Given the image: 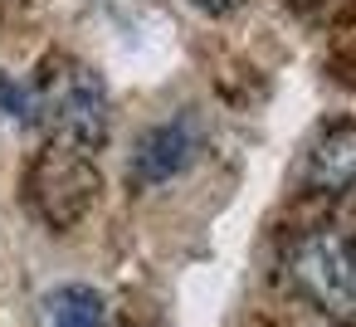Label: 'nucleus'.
I'll list each match as a JSON object with an SVG mask.
<instances>
[{"label":"nucleus","instance_id":"1","mask_svg":"<svg viewBox=\"0 0 356 327\" xmlns=\"http://www.w3.org/2000/svg\"><path fill=\"white\" fill-rule=\"evenodd\" d=\"M25 88H30V122L44 127L49 147L83 152V157L103 152L108 127H113L108 83L88 64H79L69 54H49Z\"/></svg>","mask_w":356,"mask_h":327},{"label":"nucleus","instance_id":"2","mask_svg":"<svg viewBox=\"0 0 356 327\" xmlns=\"http://www.w3.org/2000/svg\"><path fill=\"white\" fill-rule=\"evenodd\" d=\"M293 288L332 317H356V239L341 230H307L288 249Z\"/></svg>","mask_w":356,"mask_h":327},{"label":"nucleus","instance_id":"3","mask_svg":"<svg viewBox=\"0 0 356 327\" xmlns=\"http://www.w3.org/2000/svg\"><path fill=\"white\" fill-rule=\"evenodd\" d=\"M98 191H103V176H98L93 157H83V152L49 147L30 171V200L49 230H74L93 210Z\"/></svg>","mask_w":356,"mask_h":327},{"label":"nucleus","instance_id":"4","mask_svg":"<svg viewBox=\"0 0 356 327\" xmlns=\"http://www.w3.org/2000/svg\"><path fill=\"white\" fill-rule=\"evenodd\" d=\"M200 147H205L200 118H195L191 108L171 113L166 122H156V127H147V132L137 137L132 161H127V186H132V191H156V186L186 176V171L195 166Z\"/></svg>","mask_w":356,"mask_h":327},{"label":"nucleus","instance_id":"5","mask_svg":"<svg viewBox=\"0 0 356 327\" xmlns=\"http://www.w3.org/2000/svg\"><path fill=\"white\" fill-rule=\"evenodd\" d=\"M302 181L317 196H351L356 191V122H327L307 157H302Z\"/></svg>","mask_w":356,"mask_h":327},{"label":"nucleus","instance_id":"6","mask_svg":"<svg viewBox=\"0 0 356 327\" xmlns=\"http://www.w3.org/2000/svg\"><path fill=\"white\" fill-rule=\"evenodd\" d=\"M40 322L44 327H103L108 322V303L88 283H59V288L44 293Z\"/></svg>","mask_w":356,"mask_h":327},{"label":"nucleus","instance_id":"7","mask_svg":"<svg viewBox=\"0 0 356 327\" xmlns=\"http://www.w3.org/2000/svg\"><path fill=\"white\" fill-rule=\"evenodd\" d=\"M191 10H200V15H210V20H229V15H239L249 0H186Z\"/></svg>","mask_w":356,"mask_h":327},{"label":"nucleus","instance_id":"8","mask_svg":"<svg viewBox=\"0 0 356 327\" xmlns=\"http://www.w3.org/2000/svg\"><path fill=\"white\" fill-rule=\"evenodd\" d=\"M293 6H298L307 20H322L327 10H337V6H341V0H293Z\"/></svg>","mask_w":356,"mask_h":327}]
</instances>
